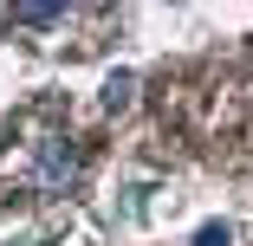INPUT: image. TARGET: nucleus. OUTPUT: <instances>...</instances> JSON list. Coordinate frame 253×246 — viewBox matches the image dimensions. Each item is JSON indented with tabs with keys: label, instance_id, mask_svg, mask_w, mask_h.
<instances>
[{
	"label": "nucleus",
	"instance_id": "20e7f679",
	"mask_svg": "<svg viewBox=\"0 0 253 246\" xmlns=\"http://www.w3.org/2000/svg\"><path fill=\"white\" fill-rule=\"evenodd\" d=\"M195 246H234V227H227V220H208V227H195Z\"/></svg>",
	"mask_w": 253,
	"mask_h": 246
},
{
	"label": "nucleus",
	"instance_id": "f03ea898",
	"mask_svg": "<svg viewBox=\"0 0 253 246\" xmlns=\"http://www.w3.org/2000/svg\"><path fill=\"white\" fill-rule=\"evenodd\" d=\"M7 20H13V26H65L72 7H59V0H20Z\"/></svg>",
	"mask_w": 253,
	"mask_h": 246
},
{
	"label": "nucleus",
	"instance_id": "7ed1b4c3",
	"mask_svg": "<svg viewBox=\"0 0 253 246\" xmlns=\"http://www.w3.org/2000/svg\"><path fill=\"white\" fill-rule=\"evenodd\" d=\"M97 104H104L111 117H117V110H130V104H136V71H111V78H104V91H97Z\"/></svg>",
	"mask_w": 253,
	"mask_h": 246
},
{
	"label": "nucleus",
	"instance_id": "f257e3e1",
	"mask_svg": "<svg viewBox=\"0 0 253 246\" xmlns=\"http://www.w3.org/2000/svg\"><path fill=\"white\" fill-rule=\"evenodd\" d=\"M33 181H39L45 194H65V188L78 181V142H72V136H45L39 156H33Z\"/></svg>",
	"mask_w": 253,
	"mask_h": 246
}]
</instances>
